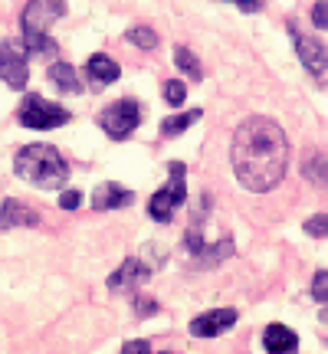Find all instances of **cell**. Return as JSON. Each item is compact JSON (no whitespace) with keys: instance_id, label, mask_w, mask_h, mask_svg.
Returning <instances> with one entry per match:
<instances>
[{"instance_id":"19","label":"cell","mask_w":328,"mask_h":354,"mask_svg":"<svg viewBox=\"0 0 328 354\" xmlns=\"http://www.w3.org/2000/svg\"><path fill=\"white\" fill-rule=\"evenodd\" d=\"M24 46L30 56H39V59H46V56H56V39L50 33H39V37H24Z\"/></svg>"},{"instance_id":"22","label":"cell","mask_w":328,"mask_h":354,"mask_svg":"<svg viewBox=\"0 0 328 354\" xmlns=\"http://www.w3.org/2000/svg\"><path fill=\"white\" fill-rule=\"evenodd\" d=\"M305 233L316 236V240H328V214H318V216H309L305 220Z\"/></svg>"},{"instance_id":"11","label":"cell","mask_w":328,"mask_h":354,"mask_svg":"<svg viewBox=\"0 0 328 354\" xmlns=\"http://www.w3.org/2000/svg\"><path fill=\"white\" fill-rule=\"evenodd\" d=\"M118 76H122V66L115 63L112 56H105V53H95V56H89L86 63V79L92 88H105L112 86V82H118Z\"/></svg>"},{"instance_id":"24","label":"cell","mask_w":328,"mask_h":354,"mask_svg":"<svg viewBox=\"0 0 328 354\" xmlns=\"http://www.w3.org/2000/svg\"><path fill=\"white\" fill-rule=\"evenodd\" d=\"M312 24H316L318 30L328 26V0H318L316 7H312Z\"/></svg>"},{"instance_id":"1","label":"cell","mask_w":328,"mask_h":354,"mask_svg":"<svg viewBox=\"0 0 328 354\" xmlns=\"http://www.w3.org/2000/svg\"><path fill=\"white\" fill-rule=\"evenodd\" d=\"M230 161H233V174L240 177L243 187L253 194H266V190L279 187V180L286 177L289 141L273 118L253 115L233 131Z\"/></svg>"},{"instance_id":"10","label":"cell","mask_w":328,"mask_h":354,"mask_svg":"<svg viewBox=\"0 0 328 354\" xmlns=\"http://www.w3.org/2000/svg\"><path fill=\"white\" fill-rule=\"evenodd\" d=\"M17 227H39V214L33 207H26V203L7 197V201L0 203V233L17 230Z\"/></svg>"},{"instance_id":"12","label":"cell","mask_w":328,"mask_h":354,"mask_svg":"<svg viewBox=\"0 0 328 354\" xmlns=\"http://www.w3.org/2000/svg\"><path fill=\"white\" fill-rule=\"evenodd\" d=\"M135 201V194L122 184H115V180H102L99 187L92 190V207L95 210H118V207H128V203Z\"/></svg>"},{"instance_id":"8","label":"cell","mask_w":328,"mask_h":354,"mask_svg":"<svg viewBox=\"0 0 328 354\" xmlns=\"http://www.w3.org/2000/svg\"><path fill=\"white\" fill-rule=\"evenodd\" d=\"M292 37H295L299 63H302L312 76H325V69H328V46L325 43L318 37H302V33H295V30H292Z\"/></svg>"},{"instance_id":"5","label":"cell","mask_w":328,"mask_h":354,"mask_svg":"<svg viewBox=\"0 0 328 354\" xmlns=\"http://www.w3.org/2000/svg\"><path fill=\"white\" fill-rule=\"evenodd\" d=\"M99 125L112 141H125L128 135L141 125V105L135 99L112 102V105H105V109H102Z\"/></svg>"},{"instance_id":"6","label":"cell","mask_w":328,"mask_h":354,"mask_svg":"<svg viewBox=\"0 0 328 354\" xmlns=\"http://www.w3.org/2000/svg\"><path fill=\"white\" fill-rule=\"evenodd\" d=\"M66 0H30L24 7V37H39L46 33L56 20H63Z\"/></svg>"},{"instance_id":"14","label":"cell","mask_w":328,"mask_h":354,"mask_svg":"<svg viewBox=\"0 0 328 354\" xmlns=\"http://www.w3.org/2000/svg\"><path fill=\"white\" fill-rule=\"evenodd\" d=\"M152 276V269H148V266H141L138 259H135V256H128L125 263L118 266V269H115L112 276H109V289H125V286H135V282H141V279H148Z\"/></svg>"},{"instance_id":"21","label":"cell","mask_w":328,"mask_h":354,"mask_svg":"<svg viewBox=\"0 0 328 354\" xmlns=\"http://www.w3.org/2000/svg\"><path fill=\"white\" fill-rule=\"evenodd\" d=\"M184 99H188V86H184L181 79H167V82H164V102L177 109V105H184Z\"/></svg>"},{"instance_id":"17","label":"cell","mask_w":328,"mask_h":354,"mask_svg":"<svg viewBox=\"0 0 328 354\" xmlns=\"http://www.w3.org/2000/svg\"><path fill=\"white\" fill-rule=\"evenodd\" d=\"M227 256H233V243L224 240V243H217V246H203L201 253H194V266H217V263H224Z\"/></svg>"},{"instance_id":"28","label":"cell","mask_w":328,"mask_h":354,"mask_svg":"<svg viewBox=\"0 0 328 354\" xmlns=\"http://www.w3.org/2000/svg\"><path fill=\"white\" fill-rule=\"evenodd\" d=\"M138 315L141 318H148V315H154V312H158V302H148V299H138Z\"/></svg>"},{"instance_id":"9","label":"cell","mask_w":328,"mask_h":354,"mask_svg":"<svg viewBox=\"0 0 328 354\" xmlns=\"http://www.w3.org/2000/svg\"><path fill=\"white\" fill-rule=\"evenodd\" d=\"M230 325H237V308H210V312H203L190 322V335L194 338H217Z\"/></svg>"},{"instance_id":"18","label":"cell","mask_w":328,"mask_h":354,"mask_svg":"<svg viewBox=\"0 0 328 354\" xmlns=\"http://www.w3.org/2000/svg\"><path fill=\"white\" fill-rule=\"evenodd\" d=\"M174 66H177V73H188L190 79H203L201 59H197L188 46H174Z\"/></svg>"},{"instance_id":"3","label":"cell","mask_w":328,"mask_h":354,"mask_svg":"<svg viewBox=\"0 0 328 354\" xmlns=\"http://www.w3.org/2000/svg\"><path fill=\"white\" fill-rule=\"evenodd\" d=\"M167 171H171V180H167L158 194H152V201H148V216L158 220V223H171L177 214V207L188 197V180H184V171H188V167L181 165V161H171Z\"/></svg>"},{"instance_id":"4","label":"cell","mask_w":328,"mask_h":354,"mask_svg":"<svg viewBox=\"0 0 328 354\" xmlns=\"http://www.w3.org/2000/svg\"><path fill=\"white\" fill-rule=\"evenodd\" d=\"M69 118H73L69 109H63V105H56V102H50V99H43L37 92L24 95V102H20V125H26V128L50 131V128L66 125Z\"/></svg>"},{"instance_id":"2","label":"cell","mask_w":328,"mask_h":354,"mask_svg":"<svg viewBox=\"0 0 328 354\" xmlns=\"http://www.w3.org/2000/svg\"><path fill=\"white\" fill-rule=\"evenodd\" d=\"M13 171L37 190H56L66 184L69 165L53 145H26L13 158Z\"/></svg>"},{"instance_id":"26","label":"cell","mask_w":328,"mask_h":354,"mask_svg":"<svg viewBox=\"0 0 328 354\" xmlns=\"http://www.w3.org/2000/svg\"><path fill=\"white\" fill-rule=\"evenodd\" d=\"M122 354H152V344L148 342H125V348H122Z\"/></svg>"},{"instance_id":"15","label":"cell","mask_w":328,"mask_h":354,"mask_svg":"<svg viewBox=\"0 0 328 354\" xmlns=\"http://www.w3.org/2000/svg\"><path fill=\"white\" fill-rule=\"evenodd\" d=\"M46 76H50L53 86L60 88V92H66V95H79V92H82V82H79L76 69L69 63H53Z\"/></svg>"},{"instance_id":"16","label":"cell","mask_w":328,"mask_h":354,"mask_svg":"<svg viewBox=\"0 0 328 354\" xmlns=\"http://www.w3.org/2000/svg\"><path fill=\"white\" fill-rule=\"evenodd\" d=\"M197 118H201V109L184 112V115H171V118H164V122H161V135H164V138H177V135H184V131H188Z\"/></svg>"},{"instance_id":"27","label":"cell","mask_w":328,"mask_h":354,"mask_svg":"<svg viewBox=\"0 0 328 354\" xmlns=\"http://www.w3.org/2000/svg\"><path fill=\"white\" fill-rule=\"evenodd\" d=\"M227 3H237L243 13H256V10H263V0H227Z\"/></svg>"},{"instance_id":"7","label":"cell","mask_w":328,"mask_h":354,"mask_svg":"<svg viewBox=\"0 0 328 354\" xmlns=\"http://www.w3.org/2000/svg\"><path fill=\"white\" fill-rule=\"evenodd\" d=\"M0 79L10 88H24L26 79H30V73H26V53L13 39L0 43Z\"/></svg>"},{"instance_id":"20","label":"cell","mask_w":328,"mask_h":354,"mask_svg":"<svg viewBox=\"0 0 328 354\" xmlns=\"http://www.w3.org/2000/svg\"><path fill=\"white\" fill-rule=\"evenodd\" d=\"M125 39L131 46H138V50H154L158 46V33H154L152 26H131L125 33Z\"/></svg>"},{"instance_id":"13","label":"cell","mask_w":328,"mask_h":354,"mask_svg":"<svg viewBox=\"0 0 328 354\" xmlns=\"http://www.w3.org/2000/svg\"><path fill=\"white\" fill-rule=\"evenodd\" d=\"M263 348L266 354H299V338L286 325H269L263 331Z\"/></svg>"},{"instance_id":"25","label":"cell","mask_w":328,"mask_h":354,"mask_svg":"<svg viewBox=\"0 0 328 354\" xmlns=\"http://www.w3.org/2000/svg\"><path fill=\"white\" fill-rule=\"evenodd\" d=\"M79 203H82V194H79V190H66L63 197H60V207H63V210H76Z\"/></svg>"},{"instance_id":"23","label":"cell","mask_w":328,"mask_h":354,"mask_svg":"<svg viewBox=\"0 0 328 354\" xmlns=\"http://www.w3.org/2000/svg\"><path fill=\"white\" fill-rule=\"evenodd\" d=\"M312 299L322 305H328V272L322 269V272H316V279H312Z\"/></svg>"}]
</instances>
